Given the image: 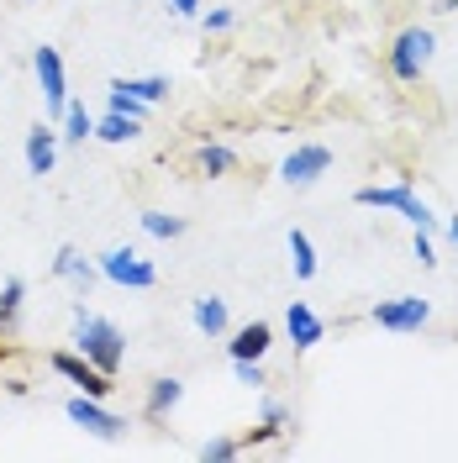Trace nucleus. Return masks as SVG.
<instances>
[{
    "mask_svg": "<svg viewBox=\"0 0 458 463\" xmlns=\"http://www.w3.org/2000/svg\"><path fill=\"white\" fill-rule=\"evenodd\" d=\"M416 263H422V269H432V263H437V253H432V242H427V232H416Z\"/></svg>",
    "mask_w": 458,
    "mask_h": 463,
    "instance_id": "28",
    "label": "nucleus"
},
{
    "mask_svg": "<svg viewBox=\"0 0 458 463\" xmlns=\"http://www.w3.org/2000/svg\"><path fill=\"white\" fill-rule=\"evenodd\" d=\"M285 332H290V343L306 353V347H316L321 337H327V321L316 317L306 300H290V311H285Z\"/></svg>",
    "mask_w": 458,
    "mask_h": 463,
    "instance_id": "10",
    "label": "nucleus"
},
{
    "mask_svg": "<svg viewBox=\"0 0 458 463\" xmlns=\"http://www.w3.org/2000/svg\"><path fill=\"white\" fill-rule=\"evenodd\" d=\"M106 106H111V111H121V116H132V121H148V100H138V95L121 85V80H111V85H106Z\"/></svg>",
    "mask_w": 458,
    "mask_h": 463,
    "instance_id": "18",
    "label": "nucleus"
},
{
    "mask_svg": "<svg viewBox=\"0 0 458 463\" xmlns=\"http://www.w3.org/2000/svg\"><path fill=\"white\" fill-rule=\"evenodd\" d=\"M53 164H58V132L48 127V121H37L27 132V174H53Z\"/></svg>",
    "mask_w": 458,
    "mask_h": 463,
    "instance_id": "11",
    "label": "nucleus"
},
{
    "mask_svg": "<svg viewBox=\"0 0 458 463\" xmlns=\"http://www.w3.org/2000/svg\"><path fill=\"white\" fill-rule=\"evenodd\" d=\"M232 374H237V384H248V390H263V384H269L263 358H232Z\"/></svg>",
    "mask_w": 458,
    "mask_h": 463,
    "instance_id": "25",
    "label": "nucleus"
},
{
    "mask_svg": "<svg viewBox=\"0 0 458 463\" xmlns=\"http://www.w3.org/2000/svg\"><path fill=\"white\" fill-rule=\"evenodd\" d=\"M448 237H453V242H458V216H453V222H448Z\"/></svg>",
    "mask_w": 458,
    "mask_h": 463,
    "instance_id": "30",
    "label": "nucleus"
},
{
    "mask_svg": "<svg viewBox=\"0 0 458 463\" xmlns=\"http://www.w3.org/2000/svg\"><path fill=\"white\" fill-rule=\"evenodd\" d=\"M169 11H174V16H196V11H201V0H169Z\"/></svg>",
    "mask_w": 458,
    "mask_h": 463,
    "instance_id": "29",
    "label": "nucleus"
},
{
    "mask_svg": "<svg viewBox=\"0 0 458 463\" xmlns=\"http://www.w3.org/2000/svg\"><path fill=\"white\" fill-rule=\"evenodd\" d=\"M327 169H332V147L301 143V147L285 158V164H280V179H285V184H295V190H306V184H316Z\"/></svg>",
    "mask_w": 458,
    "mask_h": 463,
    "instance_id": "9",
    "label": "nucleus"
},
{
    "mask_svg": "<svg viewBox=\"0 0 458 463\" xmlns=\"http://www.w3.org/2000/svg\"><path fill=\"white\" fill-rule=\"evenodd\" d=\"M63 416L80 427V432L100 437V442H116V437L127 432V416H116V411H106V405L95 401V395H69V405H63Z\"/></svg>",
    "mask_w": 458,
    "mask_h": 463,
    "instance_id": "4",
    "label": "nucleus"
},
{
    "mask_svg": "<svg viewBox=\"0 0 458 463\" xmlns=\"http://www.w3.org/2000/svg\"><path fill=\"white\" fill-rule=\"evenodd\" d=\"M22 300H27V285H22V279H5V285H0V337L11 332V321H16V311H22Z\"/></svg>",
    "mask_w": 458,
    "mask_h": 463,
    "instance_id": "21",
    "label": "nucleus"
},
{
    "mask_svg": "<svg viewBox=\"0 0 458 463\" xmlns=\"http://www.w3.org/2000/svg\"><path fill=\"white\" fill-rule=\"evenodd\" d=\"M95 137L100 143H132V137H143V121H132V116H121V111H106L95 121Z\"/></svg>",
    "mask_w": 458,
    "mask_h": 463,
    "instance_id": "16",
    "label": "nucleus"
},
{
    "mask_svg": "<svg viewBox=\"0 0 458 463\" xmlns=\"http://www.w3.org/2000/svg\"><path fill=\"white\" fill-rule=\"evenodd\" d=\"M121 85L132 90L138 100H148V106H158V100L169 95V80H164V74H143V80H121Z\"/></svg>",
    "mask_w": 458,
    "mask_h": 463,
    "instance_id": "23",
    "label": "nucleus"
},
{
    "mask_svg": "<svg viewBox=\"0 0 458 463\" xmlns=\"http://www.w3.org/2000/svg\"><path fill=\"white\" fill-rule=\"evenodd\" d=\"M269 343H274V326H269V321H248V326L232 332L227 347H232V358H263Z\"/></svg>",
    "mask_w": 458,
    "mask_h": 463,
    "instance_id": "13",
    "label": "nucleus"
},
{
    "mask_svg": "<svg viewBox=\"0 0 458 463\" xmlns=\"http://www.w3.org/2000/svg\"><path fill=\"white\" fill-rule=\"evenodd\" d=\"M358 205H369V211H401L406 222L416 232H432L437 227V216H432V205L411 190V179H396V184H364L358 195H353Z\"/></svg>",
    "mask_w": 458,
    "mask_h": 463,
    "instance_id": "2",
    "label": "nucleus"
},
{
    "mask_svg": "<svg viewBox=\"0 0 458 463\" xmlns=\"http://www.w3.org/2000/svg\"><path fill=\"white\" fill-rule=\"evenodd\" d=\"M48 364H53V374H63L69 384H80V395H95V401H106V395L116 390V379H111V374H100V369L90 364L85 353H53Z\"/></svg>",
    "mask_w": 458,
    "mask_h": 463,
    "instance_id": "8",
    "label": "nucleus"
},
{
    "mask_svg": "<svg viewBox=\"0 0 458 463\" xmlns=\"http://www.w3.org/2000/svg\"><path fill=\"white\" fill-rule=\"evenodd\" d=\"M190 321H196L201 337H222V332H227V300H222V295H201V300L190 306Z\"/></svg>",
    "mask_w": 458,
    "mask_h": 463,
    "instance_id": "14",
    "label": "nucleus"
},
{
    "mask_svg": "<svg viewBox=\"0 0 458 463\" xmlns=\"http://www.w3.org/2000/svg\"><path fill=\"white\" fill-rule=\"evenodd\" d=\"M232 169H237V153H232V147H222V143H205L201 147V174L222 179V174H232Z\"/></svg>",
    "mask_w": 458,
    "mask_h": 463,
    "instance_id": "22",
    "label": "nucleus"
},
{
    "mask_svg": "<svg viewBox=\"0 0 458 463\" xmlns=\"http://www.w3.org/2000/svg\"><path fill=\"white\" fill-rule=\"evenodd\" d=\"M263 427H280V432H285V427H290V411L280 401H263Z\"/></svg>",
    "mask_w": 458,
    "mask_h": 463,
    "instance_id": "26",
    "label": "nucleus"
},
{
    "mask_svg": "<svg viewBox=\"0 0 458 463\" xmlns=\"http://www.w3.org/2000/svg\"><path fill=\"white\" fill-rule=\"evenodd\" d=\"M237 453H243V442H237V437H205V442H201V458L205 463H227V458H237Z\"/></svg>",
    "mask_w": 458,
    "mask_h": 463,
    "instance_id": "24",
    "label": "nucleus"
},
{
    "mask_svg": "<svg viewBox=\"0 0 458 463\" xmlns=\"http://www.w3.org/2000/svg\"><path fill=\"white\" fill-rule=\"evenodd\" d=\"M290 263H295V279H316V248H311V237L301 227H290Z\"/></svg>",
    "mask_w": 458,
    "mask_h": 463,
    "instance_id": "17",
    "label": "nucleus"
},
{
    "mask_svg": "<svg viewBox=\"0 0 458 463\" xmlns=\"http://www.w3.org/2000/svg\"><path fill=\"white\" fill-rule=\"evenodd\" d=\"M53 274H58V279H74V285H80V295H90V285L100 279V263H90L80 248H58Z\"/></svg>",
    "mask_w": 458,
    "mask_h": 463,
    "instance_id": "12",
    "label": "nucleus"
},
{
    "mask_svg": "<svg viewBox=\"0 0 458 463\" xmlns=\"http://www.w3.org/2000/svg\"><path fill=\"white\" fill-rule=\"evenodd\" d=\"M63 137H69V143H85V137H95V116H90L80 100H69V106H63Z\"/></svg>",
    "mask_w": 458,
    "mask_h": 463,
    "instance_id": "19",
    "label": "nucleus"
},
{
    "mask_svg": "<svg viewBox=\"0 0 458 463\" xmlns=\"http://www.w3.org/2000/svg\"><path fill=\"white\" fill-rule=\"evenodd\" d=\"M179 401H185V384H179L174 374H169V379H153V390H148V405H143V411H148V421L169 416V411H174Z\"/></svg>",
    "mask_w": 458,
    "mask_h": 463,
    "instance_id": "15",
    "label": "nucleus"
},
{
    "mask_svg": "<svg viewBox=\"0 0 458 463\" xmlns=\"http://www.w3.org/2000/svg\"><path fill=\"white\" fill-rule=\"evenodd\" d=\"M201 27H205V32H227V27H232V11H227V5L205 11V16H201Z\"/></svg>",
    "mask_w": 458,
    "mask_h": 463,
    "instance_id": "27",
    "label": "nucleus"
},
{
    "mask_svg": "<svg viewBox=\"0 0 458 463\" xmlns=\"http://www.w3.org/2000/svg\"><path fill=\"white\" fill-rule=\"evenodd\" d=\"M143 232L158 237V242H174L185 237V216H169V211H143Z\"/></svg>",
    "mask_w": 458,
    "mask_h": 463,
    "instance_id": "20",
    "label": "nucleus"
},
{
    "mask_svg": "<svg viewBox=\"0 0 458 463\" xmlns=\"http://www.w3.org/2000/svg\"><path fill=\"white\" fill-rule=\"evenodd\" d=\"M32 69H37V90H43V106H48V116H63V106H69V74H63V58H58V48H37L32 53Z\"/></svg>",
    "mask_w": 458,
    "mask_h": 463,
    "instance_id": "6",
    "label": "nucleus"
},
{
    "mask_svg": "<svg viewBox=\"0 0 458 463\" xmlns=\"http://www.w3.org/2000/svg\"><path fill=\"white\" fill-rule=\"evenodd\" d=\"M100 279L127 285V289H153L158 285V269L143 253H132V248H111V253H100Z\"/></svg>",
    "mask_w": 458,
    "mask_h": 463,
    "instance_id": "5",
    "label": "nucleus"
},
{
    "mask_svg": "<svg viewBox=\"0 0 458 463\" xmlns=\"http://www.w3.org/2000/svg\"><path fill=\"white\" fill-rule=\"evenodd\" d=\"M432 32L427 27H406L401 37H396V48H390V74L401 80V85H416L422 80V69L432 63Z\"/></svg>",
    "mask_w": 458,
    "mask_h": 463,
    "instance_id": "3",
    "label": "nucleus"
},
{
    "mask_svg": "<svg viewBox=\"0 0 458 463\" xmlns=\"http://www.w3.org/2000/svg\"><path fill=\"white\" fill-rule=\"evenodd\" d=\"M369 317H374V326H385V332H422L432 321V306L422 295H396V300H379Z\"/></svg>",
    "mask_w": 458,
    "mask_h": 463,
    "instance_id": "7",
    "label": "nucleus"
},
{
    "mask_svg": "<svg viewBox=\"0 0 458 463\" xmlns=\"http://www.w3.org/2000/svg\"><path fill=\"white\" fill-rule=\"evenodd\" d=\"M74 343H80V353H85L90 364L100 369V374H111L127 364V337H121V326L106 317H95L85 306V295H80V306H74Z\"/></svg>",
    "mask_w": 458,
    "mask_h": 463,
    "instance_id": "1",
    "label": "nucleus"
}]
</instances>
